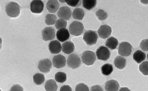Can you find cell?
Instances as JSON below:
<instances>
[{"label":"cell","mask_w":148,"mask_h":91,"mask_svg":"<svg viewBox=\"0 0 148 91\" xmlns=\"http://www.w3.org/2000/svg\"><path fill=\"white\" fill-rule=\"evenodd\" d=\"M90 91H103V90L101 86L96 85L92 87Z\"/></svg>","instance_id":"37"},{"label":"cell","mask_w":148,"mask_h":91,"mask_svg":"<svg viewBox=\"0 0 148 91\" xmlns=\"http://www.w3.org/2000/svg\"><path fill=\"white\" fill-rule=\"evenodd\" d=\"M119 41L118 39L114 37H111L107 39L106 42V46L107 48L111 50H114L118 47Z\"/></svg>","instance_id":"21"},{"label":"cell","mask_w":148,"mask_h":91,"mask_svg":"<svg viewBox=\"0 0 148 91\" xmlns=\"http://www.w3.org/2000/svg\"><path fill=\"white\" fill-rule=\"evenodd\" d=\"M70 36L69 31L66 28L59 30L56 33L57 38L61 42H64L68 40Z\"/></svg>","instance_id":"15"},{"label":"cell","mask_w":148,"mask_h":91,"mask_svg":"<svg viewBox=\"0 0 148 91\" xmlns=\"http://www.w3.org/2000/svg\"><path fill=\"white\" fill-rule=\"evenodd\" d=\"M72 15L73 18L78 20H82L84 18L85 12L84 10L82 8H76L73 11Z\"/></svg>","instance_id":"23"},{"label":"cell","mask_w":148,"mask_h":91,"mask_svg":"<svg viewBox=\"0 0 148 91\" xmlns=\"http://www.w3.org/2000/svg\"><path fill=\"white\" fill-rule=\"evenodd\" d=\"M82 61L87 66L93 65L96 61V56L92 51H86L82 54Z\"/></svg>","instance_id":"4"},{"label":"cell","mask_w":148,"mask_h":91,"mask_svg":"<svg viewBox=\"0 0 148 91\" xmlns=\"http://www.w3.org/2000/svg\"><path fill=\"white\" fill-rule=\"evenodd\" d=\"M49 48L51 53L56 54L61 52L62 47L60 41L54 40L50 41L49 45Z\"/></svg>","instance_id":"14"},{"label":"cell","mask_w":148,"mask_h":91,"mask_svg":"<svg viewBox=\"0 0 148 91\" xmlns=\"http://www.w3.org/2000/svg\"><path fill=\"white\" fill-rule=\"evenodd\" d=\"M72 15V12L69 7L64 6L61 7L58 12V16L60 19L68 20Z\"/></svg>","instance_id":"9"},{"label":"cell","mask_w":148,"mask_h":91,"mask_svg":"<svg viewBox=\"0 0 148 91\" xmlns=\"http://www.w3.org/2000/svg\"><path fill=\"white\" fill-rule=\"evenodd\" d=\"M34 82L37 85H41L44 83L45 81V77L44 75L41 73L35 74L33 77Z\"/></svg>","instance_id":"26"},{"label":"cell","mask_w":148,"mask_h":91,"mask_svg":"<svg viewBox=\"0 0 148 91\" xmlns=\"http://www.w3.org/2000/svg\"><path fill=\"white\" fill-rule=\"evenodd\" d=\"M110 51L106 47L101 46L96 51V56L97 58L103 61H107L110 57Z\"/></svg>","instance_id":"6"},{"label":"cell","mask_w":148,"mask_h":91,"mask_svg":"<svg viewBox=\"0 0 148 91\" xmlns=\"http://www.w3.org/2000/svg\"><path fill=\"white\" fill-rule=\"evenodd\" d=\"M52 66V62L49 59H44L39 61L38 64V69L42 73H49Z\"/></svg>","instance_id":"8"},{"label":"cell","mask_w":148,"mask_h":91,"mask_svg":"<svg viewBox=\"0 0 148 91\" xmlns=\"http://www.w3.org/2000/svg\"><path fill=\"white\" fill-rule=\"evenodd\" d=\"M55 79H56V81L59 82V83L62 84L66 80V75L65 73L58 72L55 75Z\"/></svg>","instance_id":"28"},{"label":"cell","mask_w":148,"mask_h":91,"mask_svg":"<svg viewBox=\"0 0 148 91\" xmlns=\"http://www.w3.org/2000/svg\"><path fill=\"white\" fill-rule=\"evenodd\" d=\"M67 62L69 67L72 69H75L78 68L81 65V59L77 55L72 54L68 56Z\"/></svg>","instance_id":"7"},{"label":"cell","mask_w":148,"mask_h":91,"mask_svg":"<svg viewBox=\"0 0 148 91\" xmlns=\"http://www.w3.org/2000/svg\"><path fill=\"white\" fill-rule=\"evenodd\" d=\"M119 91H131L130 89L127 88H122L119 90Z\"/></svg>","instance_id":"38"},{"label":"cell","mask_w":148,"mask_h":91,"mask_svg":"<svg viewBox=\"0 0 148 91\" xmlns=\"http://www.w3.org/2000/svg\"><path fill=\"white\" fill-rule=\"evenodd\" d=\"M146 55L143 51L140 50L136 51L133 54V58L138 63H140L145 59Z\"/></svg>","instance_id":"20"},{"label":"cell","mask_w":148,"mask_h":91,"mask_svg":"<svg viewBox=\"0 0 148 91\" xmlns=\"http://www.w3.org/2000/svg\"><path fill=\"white\" fill-rule=\"evenodd\" d=\"M148 62L147 61L143 62L140 66H139V71L141 72L145 76H148Z\"/></svg>","instance_id":"30"},{"label":"cell","mask_w":148,"mask_h":91,"mask_svg":"<svg viewBox=\"0 0 148 91\" xmlns=\"http://www.w3.org/2000/svg\"><path fill=\"white\" fill-rule=\"evenodd\" d=\"M82 5L85 8L90 10L95 7L97 4L96 0H83L82 1Z\"/></svg>","instance_id":"24"},{"label":"cell","mask_w":148,"mask_h":91,"mask_svg":"<svg viewBox=\"0 0 148 91\" xmlns=\"http://www.w3.org/2000/svg\"><path fill=\"white\" fill-rule=\"evenodd\" d=\"M60 91H72V89L69 85H64L61 87Z\"/></svg>","instance_id":"36"},{"label":"cell","mask_w":148,"mask_h":91,"mask_svg":"<svg viewBox=\"0 0 148 91\" xmlns=\"http://www.w3.org/2000/svg\"><path fill=\"white\" fill-rule=\"evenodd\" d=\"M132 46L129 42H122L119 48V53L122 56H127L131 54Z\"/></svg>","instance_id":"5"},{"label":"cell","mask_w":148,"mask_h":91,"mask_svg":"<svg viewBox=\"0 0 148 91\" xmlns=\"http://www.w3.org/2000/svg\"><path fill=\"white\" fill-rule=\"evenodd\" d=\"M148 39H144L141 42L140 46L142 50L145 52H147L148 51Z\"/></svg>","instance_id":"34"},{"label":"cell","mask_w":148,"mask_h":91,"mask_svg":"<svg viewBox=\"0 0 148 91\" xmlns=\"http://www.w3.org/2000/svg\"><path fill=\"white\" fill-rule=\"evenodd\" d=\"M45 87L46 91H57L58 89L56 83L52 79L47 81L45 83Z\"/></svg>","instance_id":"22"},{"label":"cell","mask_w":148,"mask_h":91,"mask_svg":"<svg viewBox=\"0 0 148 91\" xmlns=\"http://www.w3.org/2000/svg\"><path fill=\"white\" fill-rule=\"evenodd\" d=\"M114 63L116 67L119 69H123L126 64V59L121 56H118L115 58Z\"/></svg>","instance_id":"19"},{"label":"cell","mask_w":148,"mask_h":91,"mask_svg":"<svg viewBox=\"0 0 148 91\" xmlns=\"http://www.w3.org/2000/svg\"><path fill=\"white\" fill-rule=\"evenodd\" d=\"M10 91H23V89L19 85L16 84L12 87Z\"/></svg>","instance_id":"35"},{"label":"cell","mask_w":148,"mask_h":91,"mask_svg":"<svg viewBox=\"0 0 148 91\" xmlns=\"http://www.w3.org/2000/svg\"><path fill=\"white\" fill-rule=\"evenodd\" d=\"M42 38L45 41L52 40L56 37L55 30L51 27H47L42 31Z\"/></svg>","instance_id":"10"},{"label":"cell","mask_w":148,"mask_h":91,"mask_svg":"<svg viewBox=\"0 0 148 91\" xmlns=\"http://www.w3.org/2000/svg\"><path fill=\"white\" fill-rule=\"evenodd\" d=\"M69 30L71 35L75 36H80L84 31V26L80 22L74 21L70 25Z\"/></svg>","instance_id":"3"},{"label":"cell","mask_w":148,"mask_h":91,"mask_svg":"<svg viewBox=\"0 0 148 91\" xmlns=\"http://www.w3.org/2000/svg\"><path fill=\"white\" fill-rule=\"evenodd\" d=\"M47 10L50 13H55L60 7V4L57 0H49L46 5Z\"/></svg>","instance_id":"16"},{"label":"cell","mask_w":148,"mask_h":91,"mask_svg":"<svg viewBox=\"0 0 148 91\" xmlns=\"http://www.w3.org/2000/svg\"><path fill=\"white\" fill-rule=\"evenodd\" d=\"M75 50V45L71 41H67L64 42L62 46V52L66 54H70Z\"/></svg>","instance_id":"18"},{"label":"cell","mask_w":148,"mask_h":91,"mask_svg":"<svg viewBox=\"0 0 148 91\" xmlns=\"http://www.w3.org/2000/svg\"><path fill=\"white\" fill-rule=\"evenodd\" d=\"M57 18L54 14H48L45 16V23L48 25H52L56 23Z\"/></svg>","instance_id":"27"},{"label":"cell","mask_w":148,"mask_h":91,"mask_svg":"<svg viewBox=\"0 0 148 91\" xmlns=\"http://www.w3.org/2000/svg\"><path fill=\"white\" fill-rule=\"evenodd\" d=\"M21 8L17 3L13 1L9 2L5 7V12L11 18H17L20 14Z\"/></svg>","instance_id":"1"},{"label":"cell","mask_w":148,"mask_h":91,"mask_svg":"<svg viewBox=\"0 0 148 91\" xmlns=\"http://www.w3.org/2000/svg\"><path fill=\"white\" fill-rule=\"evenodd\" d=\"M98 33L101 38L105 39L108 38L112 34V28L108 25H102L98 30Z\"/></svg>","instance_id":"13"},{"label":"cell","mask_w":148,"mask_h":91,"mask_svg":"<svg viewBox=\"0 0 148 91\" xmlns=\"http://www.w3.org/2000/svg\"><path fill=\"white\" fill-rule=\"evenodd\" d=\"M65 2L68 5L72 7H78L82 4V1H67Z\"/></svg>","instance_id":"33"},{"label":"cell","mask_w":148,"mask_h":91,"mask_svg":"<svg viewBox=\"0 0 148 91\" xmlns=\"http://www.w3.org/2000/svg\"><path fill=\"white\" fill-rule=\"evenodd\" d=\"M67 23L66 21L62 19H59L56 21V27L57 29L60 30L61 29H65L67 27Z\"/></svg>","instance_id":"29"},{"label":"cell","mask_w":148,"mask_h":91,"mask_svg":"<svg viewBox=\"0 0 148 91\" xmlns=\"http://www.w3.org/2000/svg\"><path fill=\"white\" fill-rule=\"evenodd\" d=\"M119 88V82L114 80L107 81L105 86V90L107 91H118Z\"/></svg>","instance_id":"17"},{"label":"cell","mask_w":148,"mask_h":91,"mask_svg":"<svg viewBox=\"0 0 148 91\" xmlns=\"http://www.w3.org/2000/svg\"><path fill=\"white\" fill-rule=\"evenodd\" d=\"M96 16L99 20L103 21L108 18V14L104 10L99 9L96 12Z\"/></svg>","instance_id":"31"},{"label":"cell","mask_w":148,"mask_h":91,"mask_svg":"<svg viewBox=\"0 0 148 91\" xmlns=\"http://www.w3.org/2000/svg\"><path fill=\"white\" fill-rule=\"evenodd\" d=\"M83 40L88 45L92 46L97 42L98 35L93 31H87L85 32L83 36Z\"/></svg>","instance_id":"2"},{"label":"cell","mask_w":148,"mask_h":91,"mask_svg":"<svg viewBox=\"0 0 148 91\" xmlns=\"http://www.w3.org/2000/svg\"><path fill=\"white\" fill-rule=\"evenodd\" d=\"M53 66L57 68H61L65 67L66 63V60L62 55H57L53 56Z\"/></svg>","instance_id":"11"},{"label":"cell","mask_w":148,"mask_h":91,"mask_svg":"<svg viewBox=\"0 0 148 91\" xmlns=\"http://www.w3.org/2000/svg\"><path fill=\"white\" fill-rule=\"evenodd\" d=\"M101 72L103 75L108 76L113 72V68L112 65L110 64H106L101 67Z\"/></svg>","instance_id":"25"},{"label":"cell","mask_w":148,"mask_h":91,"mask_svg":"<svg viewBox=\"0 0 148 91\" xmlns=\"http://www.w3.org/2000/svg\"><path fill=\"white\" fill-rule=\"evenodd\" d=\"M75 91H89V89L85 84H79L76 86Z\"/></svg>","instance_id":"32"},{"label":"cell","mask_w":148,"mask_h":91,"mask_svg":"<svg viewBox=\"0 0 148 91\" xmlns=\"http://www.w3.org/2000/svg\"><path fill=\"white\" fill-rule=\"evenodd\" d=\"M44 3L41 1H33L31 2L30 10L33 13H41L44 10Z\"/></svg>","instance_id":"12"}]
</instances>
